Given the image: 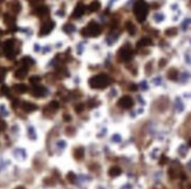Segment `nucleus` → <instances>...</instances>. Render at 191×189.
Masks as SVG:
<instances>
[{
    "instance_id": "f257e3e1",
    "label": "nucleus",
    "mask_w": 191,
    "mask_h": 189,
    "mask_svg": "<svg viewBox=\"0 0 191 189\" xmlns=\"http://www.w3.org/2000/svg\"><path fill=\"white\" fill-rule=\"evenodd\" d=\"M134 11H135V15L136 18L138 19V21H144L147 14H148V5L143 1V0H140L135 4V7H134Z\"/></svg>"
},
{
    "instance_id": "f03ea898",
    "label": "nucleus",
    "mask_w": 191,
    "mask_h": 189,
    "mask_svg": "<svg viewBox=\"0 0 191 189\" xmlns=\"http://www.w3.org/2000/svg\"><path fill=\"white\" fill-rule=\"evenodd\" d=\"M104 96L108 97V99H110V100L111 99H116V97L120 96V89L116 86H111V87H109L107 89V92L104 93Z\"/></svg>"
},
{
    "instance_id": "7ed1b4c3",
    "label": "nucleus",
    "mask_w": 191,
    "mask_h": 189,
    "mask_svg": "<svg viewBox=\"0 0 191 189\" xmlns=\"http://www.w3.org/2000/svg\"><path fill=\"white\" fill-rule=\"evenodd\" d=\"M175 109L178 112V113H182L183 110H184V108H185V101H184V99L182 97V96H176V99H175Z\"/></svg>"
},
{
    "instance_id": "20e7f679",
    "label": "nucleus",
    "mask_w": 191,
    "mask_h": 189,
    "mask_svg": "<svg viewBox=\"0 0 191 189\" xmlns=\"http://www.w3.org/2000/svg\"><path fill=\"white\" fill-rule=\"evenodd\" d=\"M166 19V15L163 13V12H156V13H154V15H153V20H154V23L155 24H157V25H159V24H162L164 20Z\"/></svg>"
},
{
    "instance_id": "39448f33",
    "label": "nucleus",
    "mask_w": 191,
    "mask_h": 189,
    "mask_svg": "<svg viewBox=\"0 0 191 189\" xmlns=\"http://www.w3.org/2000/svg\"><path fill=\"white\" fill-rule=\"evenodd\" d=\"M150 85L153 86V87H155V88H158V87H162L163 85H164V81H163V78L162 76H154L151 80H150Z\"/></svg>"
},
{
    "instance_id": "423d86ee",
    "label": "nucleus",
    "mask_w": 191,
    "mask_h": 189,
    "mask_svg": "<svg viewBox=\"0 0 191 189\" xmlns=\"http://www.w3.org/2000/svg\"><path fill=\"white\" fill-rule=\"evenodd\" d=\"M86 49H87L86 44H85V42H79V44L75 46V54H76L77 57H81V55L85 54Z\"/></svg>"
},
{
    "instance_id": "0eeeda50",
    "label": "nucleus",
    "mask_w": 191,
    "mask_h": 189,
    "mask_svg": "<svg viewBox=\"0 0 191 189\" xmlns=\"http://www.w3.org/2000/svg\"><path fill=\"white\" fill-rule=\"evenodd\" d=\"M27 136H28V139L30 140H36V137H38V134H36V129H35V127L33 126V125H28L27 126Z\"/></svg>"
},
{
    "instance_id": "6e6552de",
    "label": "nucleus",
    "mask_w": 191,
    "mask_h": 189,
    "mask_svg": "<svg viewBox=\"0 0 191 189\" xmlns=\"http://www.w3.org/2000/svg\"><path fill=\"white\" fill-rule=\"evenodd\" d=\"M0 116H2V118L9 116V108L6 102H0Z\"/></svg>"
},
{
    "instance_id": "1a4fd4ad",
    "label": "nucleus",
    "mask_w": 191,
    "mask_h": 189,
    "mask_svg": "<svg viewBox=\"0 0 191 189\" xmlns=\"http://www.w3.org/2000/svg\"><path fill=\"white\" fill-rule=\"evenodd\" d=\"M4 52H5V54H6L7 57H9V58L13 55V42H12V41L5 42V45H4Z\"/></svg>"
},
{
    "instance_id": "9d476101",
    "label": "nucleus",
    "mask_w": 191,
    "mask_h": 189,
    "mask_svg": "<svg viewBox=\"0 0 191 189\" xmlns=\"http://www.w3.org/2000/svg\"><path fill=\"white\" fill-rule=\"evenodd\" d=\"M53 26H54V24H52V23L45 24V25H43V26L41 27V31H40V34H41V35H46V34L51 33V31L53 30Z\"/></svg>"
},
{
    "instance_id": "9b49d317",
    "label": "nucleus",
    "mask_w": 191,
    "mask_h": 189,
    "mask_svg": "<svg viewBox=\"0 0 191 189\" xmlns=\"http://www.w3.org/2000/svg\"><path fill=\"white\" fill-rule=\"evenodd\" d=\"M190 25H191V17H187V18L183 19L181 26H182V30H183V31H187L188 27H190Z\"/></svg>"
},
{
    "instance_id": "f8f14e48",
    "label": "nucleus",
    "mask_w": 191,
    "mask_h": 189,
    "mask_svg": "<svg viewBox=\"0 0 191 189\" xmlns=\"http://www.w3.org/2000/svg\"><path fill=\"white\" fill-rule=\"evenodd\" d=\"M53 48H54V46L51 45V44L43 45V46H42V49H41V53H43V54H49V53H52Z\"/></svg>"
},
{
    "instance_id": "ddd939ff",
    "label": "nucleus",
    "mask_w": 191,
    "mask_h": 189,
    "mask_svg": "<svg viewBox=\"0 0 191 189\" xmlns=\"http://www.w3.org/2000/svg\"><path fill=\"white\" fill-rule=\"evenodd\" d=\"M130 57H131V51H130V49H128V48H123V49L121 51V58H122L123 60H128V59H130Z\"/></svg>"
},
{
    "instance_id": "4468645a",
    "label": "nucleus",
    "mask_w": 191,
    "mask_h": 189,
    "mask_svg": "<svg viewBox=\"0 0 191 189\" xmlns=\"http://www.w3.org/2000/svg\"><path fill=\"white\" fill-rule=\"evenodd\" d=\"M140 88H141L142 91L147 92V91H149V89H150V84H149L147 80H143V81H141V82H140Z\"/></svg>"
},
{
    "instance_id": "2eb2a0df",
    "label": "nucleus",
    "mask_w": 191,
    "mask_h": 189,
    "mask_svg": "<svg viewBox=\"0 0 191 189\" xmlns=\"http://www.w3.org/2000/svg\"><path fill=\"white\" fill-rule=\"evenodd\" d=\"M54 14H55L56 18L64 19V17H66V11H64V8H58V9L54 12Z\"/></svg>"
},
{
    "instance_id": "dca6fc26",
    "label": "nucleus",
    "mask_w": 191,
    "mask_h": 189,
    "mask_svg": "<svg viewBox=\"0 0 191 189\" xmlns=\"http://www.w3.org/2000/svg\"><path fill=\"white\" fill-rule=\"evenodd\" d=\"M184 61H185V63L188 66H191V48L188 49V51H185V53H184Z\"/></svg>"
},
{
    "instance_id": "f3484780",
    "label": "nucleus",
    "mask_w": 191,
    "mask_h": 189,
    "mask_svg": "<svg viewBox=\"0 0 191 189\" xmlns=\"http://www.w3.org/2000/svg\"><path fill=\"white\" fill-rule=\"evenodd\" d=\"M116 38H117V34H110V35H108L107 36V44L109 46H111L116 41Z\"/></svg>"
},
{
    "instance_id": "a211bd4d",
    "label": "nucleus",
    "mask_w": 191,
    "mask_h": 189,
    "mask_svg": "<svg viewBox=\"0 0 191 189\" xmlns=\"http://www.w3.org/2000/svg\"><path fill=\"white\" fill-rule=\"evenodd\" d=\"M41 49H42V45H40L39 42H34L32 46V51L34 53H41Z\"/></svg>"
},
{
    "instance_id": "6ab92c4d",
    "label": "nucleus",
    "mask_w": 191,
    "mask_h": 189,
    "mask_svg": "<svg viewBox=\"0 0 191 189\" xmlns=\"http://www.w3.org/2000/svg\"><path fill=\"white\" fill-rule=\"evenodd\" d=\"M110 140H111V142H114V143H119V142H121L122 137H121V135H120V134L115 133V134H113V135H111Z\"/></svg>"
},
{
    "instance_id": "aec40b11",
    "label": "nucleus",
    "mask_w": 191,
    "mask_h": 189,
    "mask_svg": "<svg viewBox=\"0 0 191 189\" xmlns=\"http://www.w3.org/2000/svg\"><path fill=\"white\" fill-rule=\"evenodd\" d=\"M90 34L92 35H97L98 33H100V28H98V26L97 25H95V24H92L90 25Z\"/></svg>"
},
{
    "instance_id": "412c9836",
    "label": "nucleus",
    "mask_w": 191,
    "mask_h": 189,
    "mask_svg": "<svg viewBox=\"0 0 191 189\" xmlns=\"http://www.w3.org/2000/svg\"><path fill=\"white\" fill-rule=\"evenodd\" d=\"M15 156L19 158H26V152H25V149H17L15 150Z\"/></svg>"
},
{
    "instance_id": "4be33fe9",
    "label": "nucleus",
    "mask_w": 191,
    "mask_h": 189,
    "mask_svg": "<svg viewBox=\"0 0 191 189\" xmlns=\"http://www.w3.org/2000/svg\"><path fill=\"white\" fill-rule=\"evenodd\" d=\"M150 44H151L150 39H148V38H143V39L137 44V46H138V47H142V46H147V45H150Z\"/></svg>"
},
{
    "instance_id": "5701e85b",
    "label": "nucleus",
    "mask_w": 191,
    "mask_h": 189,
    "mask_svg": "<svg viewBox=\"0 0 191 189\" xmlns=\"http://www.w3.org/2000/svg\"><path fill=\"white\" fill-rule=\"evenodd\" d=\"M131 103H132V101H131V99H129V97H123V99L121 100V105H123L124 107H130Z\"/></svg>"
},
{
    "instance_id": "b1692460",
    "label": "nucleus",
    "mask_w": 191,
    "mask_h": 189,
    "mask_svg": "<svg viewBox=\"0 0 191 189\" xmlns=\"http://www.w3.org/2000/svg\"><path fill=\"white\" fill-rule=\"evenodd\" d=\"M64 30L66 33H73V32L75 31V26L74 25H70V24H68V25H66L64 27Z\"/></svg>"
},
{
    "instance_id": "393cba45",
    "label": "nucleus",
    "mask_w": 191,
    "mask_h": 189,
    "mask_svg": "<svg viewBox=\"0 0 191 189\" xmlns=\"http://www.w3.org/2000/svg\"><path fill=\"white\" fill-rule=\"evenodd\" d=\"M109 174H110L111 176H117V175L121 174V170H120L119 168H111L110 172H109Z\"/></svg>"
},
{
    "instance_id": "a878e982",
    "label": "nucleus",
    "mask_w": 191,
    "mask_h": 189,
    "mask_svg": "<svg viewBox=\"0 0 191 189\" xmlns=\"http://www.w3.org/2000/svg\"><path fill=\"white\" fill-rule=\"evenodd\" d=\"M82 13H83V9H82V7L79 6V7H76L75 11H74V17H81Z\"/></svg>"
},
{
    "instance_id": "bb28decb",
    "label": "nucleus",
    "mask_w": 191,
    "mask_h": 189,
    "mask_svg": "<svg viewBox=\"0 0 191 189\" xmlns=\"http://www.w3.org/2000/svg\"><path fill=\"white\" fill-rule=\"evenodd\" d=\"M25 74H26V69H19V71H17V73H15L17 78H24Z\"/></svg>"
},
{
    "instance_id": "cd10ccee",
    "label": "nucleus",
    "mask_w": 191,
    "mask_h": 189,
    "mask_svg": "<svg viewBox=\"0 0 191 189\" xmlns=\"http://www.w3.org/2000/svg\"><path fill=\"white\" fill-rule=\"evenodd\" d=\"M38 13L41 15V14H46L47 13V8L46 7H40V8H38Z\"/></svg>"
},
{
    "instance_id": "c85d7f7f",
    "label": "nucleus",
    "mask_w": 191,
    "mask_h": 189,
    "mask_svg": "<svg viewBox=\"0 0 191 189\" xmlns=\"http://www.w3.org/2000/svg\"><path fill=\"white\" fill-rule=\"evenodd\" d=\"M127 26L128 27H129V32H130V33H131V34H134V26H132V25H131V24H130V23H128L127 24Z\"/></svg>"
},
{
    "instance_id": "c756f323",
    "label": "nucleus",
    "mask_w": 191,
    "mask_h": 189,
    "mask_svg": "<svg viewBox=\"0 0 191 189\" xmlns=\"http://www.w3.org/2000/svg\"><path fill=\"white\" fill-rule=\"evenodd\" d=\"M97 7H98V4H97V2H94V4H93V5L90 6V9H93V11H95V9H96V8H97Z\"/></svg>"
},
{
    "instance_id": "7c9ffc66",
    "label": "nucleus",
    "mask_w": 191,
    "mask_h": 189,
    "mask_svg": "<svg viewBox=\"0 0 191 189\" xmlns=\"http://www.w3.org/2000/svg\"><path fill=\"white\" fill-rule=\"evenodd\" d=\"M4 79V72H0V80Z\"/></svg>"
},
{
    "instance_id": "2f4dec72",
    "label": "nucleus",
    "mask_w": 191,
    "mask_h": 189,
    "mask_svg": "<svg viewBox=\"0 0 191 189\" xmlns=\"http://www.w3.org/2000/svg\"><path fill=\"white\" fill-rule=\"evenodd\" d=\"M190 146H191V140H190Z\"/></svg>"
},
{
    "instance_id": "473e14b6",
    "label": "nucleus",
    "mask_w": 191,
    "mask_h": 189,
    "mask_svg": "<svg viewBox=\"0 0 191 189\" xmlns=\"http://www.w3.org/2000/svg\"><path fill=\"white\" fill-rule=\"evenodd\" d=\"M18 189H24V188H18Z\"/></svg>"
}]
</instances>
